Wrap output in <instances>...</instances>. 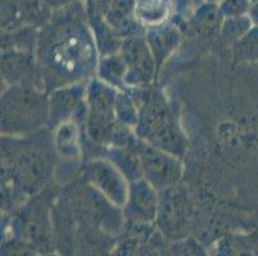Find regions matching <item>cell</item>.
Returning <instances> with one entry per match:
<instances>
[{
  "label": "cell",
  "mask_w": 258,
  "mask_h": 256,
  "mask_svg": "<svg viewBox=\"0 0 258 256\" xmlns=\"http://www.w3.org/2000/svg\"><path fill=\"white\" fill-rule=\"evenodd\" d=\"M83 2L53 12L39 32L36 58L45 88L79 83L97 74L100 55Z\"/></svg>",
  "instance_id": "1"
},
{
  "label": "cell",
  "mask_w": 258,
  "mask_h": 256,
  "mask_svg": "<svg viewBox=\"0 0 258 256\" xmlns=\"http://www.w3.org/2000/svg\"><path fill=\"white\" fill-rule=\"evenodd\" d=\"M147 89L128 90L139 105V121L135 128L138 137L181 158L186 151L187 138L179 119L165 96Z\"/></svg>",
  "instance_id": "2"
},
{
  "label": "cell",
  "mask_w": 258,
  "mask_h": 256,
  "mask_svg": "<svg viewBox=\"0 0 258 256\" xmlns=\"http://www.w3.org/2000/svg\"><path fill=\"white\" fill-rule=\"evenodd\" d=\"M49 122V95L31 82L7 86L2 95V131L6 136L36 132Z\"/></svg>",
  "instance_id": "3"
},
{
  "label": "cell",
  "mask_w": 258,
  "mask_h": 256,
  "mask_svg": "<svg viewBox=\"0 0 258 256\" xmlns=\"http://www.w3.org/2000/svg\"><path fill=\"white\" fill-rule=\"evenodd\" d=\"M119 90L102 79H91L86 91L88 118L86 133L94 144L108 146L112 144L117 128L121 123L117 119L116 99Z\"/></svg>",
  "instance_id": "4"
},
{
  "label": "cell",
  "mask_w": 258,
  "mask_h": 256,
  "mask_svg": "<svg viewBox=\"0 0 258 256\" xmlns=\"http://www.w3.org/2000/svg\"><path fill=\"white\" fill-rule=\"evenodd\" d=\"M140 158L143 178L152 183L158 191L175 186L182 177L180 156L162 150L138 137L134 145Z\"/></svg>",
  "instance_id": "5"
},
{
  "label": "cell",
  "mask_w": 258,
  "mask_h": 256,
  "mask_svg": "<svg viewBox=\"0 0 258 256\" xmlns=\"http://www.w3.org/2000/svg\"><path fill=\"white\" fill-rule=\"evenodd\" d=\"M119 55L126 64V84L131 89H147L158 76L157 65L144 34L122 40Z\"/></svg>",
  "instance_id": "6"
},
{
  "label": "cell",
  "mask_w": 258,
  "mask_h": 256,
  "mask_svg": "<svg viewBox=\"0 0 258 256\" xmlns=\"http://www.w3.org/2000/svg\"><path fill=\"white\" fill-rule=\"evenodd\" d=\"M86 91L88 84L84 82L51 90L49 94V128L54 130L58 124L69 119L85 124L88 118Z\"/></svg>",
  "instance_id": "7"
},
{
  "label": "cell",
  "mask_w": 258,
  "mask_h": 256,
  "mask_svg": "<svg viewBox=\"0 0 258 256\" xmlns=\"http://www.w3.org/2000/svg\"><path fill=\"white\" fill-rule=\"evenodd\" d=\"M86 176L89 182L108 201L123 208L127 199L130 182L113 163L105 158L95 159L88 165Z\"/></svg>",
  "instance_id": "8"
},
{
  "label": "cell",
  "mask_w": 258,
  "mask_h": 256,
  "mask_svg": "<svg viewBox=\"0 0 258 256\" xmlns=\"http://www.w3.org/2000/svg\"><path fill=\"white\" fill-rule=\"evenodd\" d=\"M158 190L145 178L130 182L123 214L128 222L138 225H148L158 217Z\"/></svg>",
  "instance_id": "9"
},
{
  "label": "cell",
  "mask_w": 258,
  "mask_h": 256,
  "mask_svg": "<svg viewBox=\"0 0 258 256\" xmlns=\"http://www.w3.org/2000/svg\"><path fill=\"white\" fill-rule=\"evenodd\" d=\"M90 3L122 39L145 34L147 28L135 14L137 0H90Z\"/></svg>",
  "instance_id": "10"
},
{
  "label": "cell",
  "mask_w": 258,
  "mask_h": 256,
  "mask_svg": "<svg viewBox=\"0 0 258 256\" xmlns=\"http://www.w3.org/2000/svg\"><path fill=\"white\" fill-rule=\"evenodd\" d=\"M2 76L7 86L31 82L40 88H45L36 54L6 50L2 54Z\"/></svg>",
  "instance_id": "11"
},
{
  "label": "cell",
  "mask_w": 258,
  "mask_h": 256,
  "mask_svg": "<svg viewBox=\"0 0 258 256\" xmlns=\"http://www.w3.org/2000/svg\"><path fill=\"white\" fill-rule=\"evenodd\" d=\"M144 36L156 60L157 73H159L163 64L170 59V56H172L181 44V30L176 23L167 21L161 25L148 27Z\"/></svg>",
  "instance_id": "12"
},
{
  "label": "cell",
  "mask_w": 258,
  "mask_h": 256,
  "mask_svg": "<svg viewBox=\"0 0 258 256\" xmlns=\"http://www.w3.org/2000/svg\"><path fill=\"white\" fill-rule=\"evenodd\" d=\"M184 21L185 25L189 26L196 34L202 36H216L221 31L224 16L220 11L219 4L203 2Z\"/></svg>",
  "instance_id": "13"
},
{
  "label": "cell",
  "mask_w": 258,
  "mask_h": 256,
  "mask_svg": "<svg viewBox=\"0 0 258 256\" xmlns=\"http://www.w3.org/2000/svg\"><path fill=\"white\" fill-rule=\"evenodd\" d=\"M103 158L113 163L128 182L143 177L142 163L134 146H104Z\"/></svg>",
  "instance_id": "14"
},
{
  "label": "cell",
  "mask_w": 258,
  "mask_h": 256,
  "mask_svg": "<svg viewBox=\"0 0 258 256\" xmlns=\"http://www.w3.org/2000/svg\"><path fill=\"white\" fill-rule=\"evenodd\" d=\"M53 146L64 159H77L81 154L79 123L69 119L54 128Z\"/></svg>",
  "instance_id": "15"
},
{
  "label": "cell",
  "mask_w": 258,
  "mask_h": 256,
  "mask_svg": "<svg viewBox=\"0 0 258 256\" xmlns=\"http://www.w3.org/2000/svg\"><path fill=\"white\" fill-rule=\"evenodd\" d=\"M95 77L117 90L128 91L126 84V64L119 53L100 56Z\"/></svg>",
  "instance_id": "16"
},
{
  "label": "cell",
  "mask_w": 258,
  "mask_h": 256,
  "mask_svg": "<svg viewBox=\"0 0 258 256\" xmlns=\"http://www.w3.org/2000/svg\"><path fill=\"white\" fill-rule=\"evenodd\" d=\"M173 11L172 0H137L135 14L145 28L170 21Z\"/></svg>",
  "instance_id": "17"
},
{
  "label": "cell",
  "mask_w": 258,
  "mask_h": 256,
  "mask_svg": "<svg viewBox=\"0 0 258 256\" xmlns=\"http://www.w3.org/2000/svg\"><path fill=\"white\" fill-rule=\"evenodd\" d=\"M231 54L235 63L247 64L258 63V25H254L247 34L231 45Z\"/></svg>",
  "instance_id": "18"
},
{
  "label": "cell",
  "mask_w": 258,
  "mask_h": 256,
  "mask_svg": "<svg viewBox=\"0 0 258 256\" xmlns=\"http://www.w3.org/2000/svg\"><path fill=\"white\" fill-rule=\"evenodd\" d=\"M116 114L119 123L137 128L139 121V105L128 91H118L116 99Z\"/></svg>",
  "instance_id": "19"
},
{
  "label": "cell",
  "mask_w": 258,
  "mask_h": 256,
  "mask_svg": "<svg viewBox=\"0 0 258 256\" xmlns=\"http://www.w3.org/2000/svg\"><path fill=\"white\" fill-rule=\"evenodd\" d=\"M253 26H254V23H253L252 18L249 16L224 18L220 36L224 39L226 44H229V46H231L240 37H243L244 35L247 34Z\"/></svg>",
  "instance_id": "20"
},
{
  "label": "cell",
  "mask_w": 258,
  "mask_h": 256,
  "mask_svg": "<svg viewBox=\"0 0 258 256\" xmlns=\"http://www.w3.org/2000/svg\"><path fill=\"white\" fill-rule=\"evenodd\" d=\"M219 8L224 18L249 16L250 0H221Z\"/></svg>",
  "instance_id": "21"
},
{
  "label": "cell",
  "mask_w": 258,
  "mask_h": 256,
  "mask_svg": "<svg viewBox=\"0 0 258 256\" xmlns=\"http://www.w3.org/2000/svg\"><path fill=\"white\" fill-rule=\"evenodd\" d=\"M44 3L46 4V7H48L50 11L55 12L58 11V9L64 8L66 6H69V4L74 3V2H72V0H44Z\"/></svg>",
  "instance_id": "22"
},
{
  "label": "cell",
  "mask_w": 258,
  "mask_h": 256,
  "mask_svg": "<svg viewBox=\"0 0 258 256\" xmlns=\"http://www.w3.org/2000/svg\"><path fill=\"white\" fill-rule=\"evenodd\" d=\"M249 17L252 18L254 25H258V0H250Z\"/></svg>",
  "instance_id": "23"
},
{
  "label": "cell",
  "mask_w": 258,
  "mask_h": 256,
  "mask_svg": "<svg viewBox=\"0 0 258 256\" xmlns=\"http://www.w3.org/2000/svg\"><path fill=\"white\" fill-rule=\"evenodd\" d=\"M206 2H210V3H216V4H219L221 0H206Z\"/></svg>",
  "instance_id": "24"
},
{
  "label": "cell",
  "mask_w": 258,
  "mask_h": 256,
  "mask_svg": "<svg viewBox=\"0 0 258 256\" xmlns=\"http://www.w3.org/2000/svg\"><path fill=\"white\" fill-rule=\"evenodd\" d=\"M72 2H83V3H84L85 0H72Z\"/></svg>",
  "instance_id": "25"
}]
</instances>
